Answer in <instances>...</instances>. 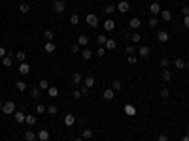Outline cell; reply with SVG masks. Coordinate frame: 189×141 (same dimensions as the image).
<instances>
[{"mask_svg":"<svg viewBox=\"0 0 189 141\" xmlns=\"http://www.w3.org/2000/svg\"><path fill=\"white\" fill-rule=\"evenodd\" d=\"M161 98H168V96H170V90H168V88H161Z\"/></svg>","mask_w":189,"mask_h":141,"instance_id":"40","label":"cell"},{"mask_svg":"<svg viewBox=\"0 0 189 141\" xmlns=\"http://www.w3.org/2000/svg\"><path fill=\"white\" fill-rule=\"evenodd\" d=\"M150 11H151L153 15H157V13H161V6H159L157 2H151V4H150Z\"/></svg>","mask_w":189,"mask_h":141,"instance_id":"14","label":"cell"},{"mask_svg":"<svg viewBox=\"0 0 189 141\" xmlns=\"http://www.w3.org/2000/svg\"><path fill=\"white\" fill-rule=\"evenodd\" d=\"M70 25H72V26L79 25V15H78V13H72V15H70Z\"/></svg>","mask_w":189,"mask_h":141,"instance_id":"24","label":"cell"},{"mask_svg":"<svg viewBox=\"0 0 189 141\" xmlns=\"http://www.w3.org/2000/svg\"><path fill=\"white\" fill-rule=\"evenodd\" d=\"M112 88H114L115 92H119V90H121V88H123V83L119 81V79H115V81L112 83Z\"/></svg>","mask_w":189,"mask_h":141,"instance_id":"25","label":"cell"},{"mask_svg":"<svg viewBox=\"0 0 189 141\" xmlns=\"http://www.w3.org/2000/svg\"><path fill=\"white\" fill-rule=\"evenodd\" d=\"M125 51H127V55H132V53H134V45H132V43H129V45L125 47Z\"/></svg>","mask_w":189,"mask_h":141,"instance_id":"43","label":"cell"},{"mask_svg":"<svg viewBox=\"0 0 189 141\" xmlns=\"http://www.w3.org/2000/svg\"><path fill=\"white\" fill-rule=\"evenodd\" d=\"M182 141H189V135L185 134V135H183V138H182Z\"/></svg>","mask_w":189,"mask_h":141,"instance_id":"56","label":"cell"},{"mask_svg":"<svg viewBox=\"0 0 189 141\" xmlns=\"http://www.w3.org/2000/svg\"><path fill=\"white\" fill-rule=\"evenodd\" d=\"M150 53H151V49L148 45H140L138 47V55L142 56V58H148V56H150Z\"/></svg>","mask_w":189,"mask_h":141,"instance_id":"6","label":"cell"},{"mask_svg":"<svg viewBox=\"0 0 189 141\" xmlns=\"http://www.w3.org/2000/svg\"><path fill=\"white\" fill-rule=\"evenodd\" d=\"M38 139L40 141H49V132L47 130H40L38 132Z\"/></svg>","mask_w":189,"mask_h":141,"instance_id":"15","label":"cell"},{"mask_svg":"<svg viewBox=\"0 0 189 141\" xmlns=\"http://www.w3.org/2000/svg\"><path fill=\"white\" fill-rule=\"evenodd\" d=\"M30 96H32V98H34V100H38V98H40V88H38V87L30 88Z\"/></svg>","mask_w":189,"mask_h":141,"instance_id":"33","label":"cell"},{"mask_svg":"<svg viewBox=\"0 0 189 141\" xmlns=\"http://www.w3.org/2000/svg\"><path fill=\"white\" fill-rule=\"evenodd\" d=\"M115 28V23L112 21V19H108V21H104V30H108V32H112Z\"/></svg>","mask_w":189,"mask_h":141,"instance_id":"17","label":"cell"},{"mask_svg":"<svg viewBox=\"0 0 189 141\" xmlns=\"http://www.w3.org/2000/svg\"><path fill=\"white\" fill-rule=\"evenodd\" d=\"M106 42H108V38L104 34H100V36H96V43H100V45H106Z\"/></svg>","mask_w":189,"mask_h":141,"instance_id":"35","label":"cell"},{"mask_svg":"<svg viewBox=\"0 0 189 141\" xmlns=\"http://www.w3.org/2000/svg\"><path fill=\"white\" fill-rule=\"evenodd\" d=\"M53 10L57 11V13H63V11L66 10V2H64V0H55L53 2Z\"/></svg>","mask_w":189,"mask_h":141,"instance_id":"2","label":"cell"},{"mask_svg":"<svg viewBox=\"0 0 189 141\" xmlns=\"http://www.w3.org/2000/svg\"><path fill=\"white\" fill-rule=\"evenodd\" d=\"M19 74H21V75H29L30 74V66L27 62H21V64H19Z\"/></svg>","mask_w":189,"mask_h":141,"instance_id":"10","label":"cell"},{"mask_svg":"<svg viewBox=\"0 0 189 141\" xmlns=\"http://www.w3.org/2000/svg\"><path fill=\"white\" fill-rule=\"evenodd\" d=\"M2 106H4V103H2V100H0V109H2Z\"/></svg>","mask_w":189,"mask_h":141,"instance_id":"58","label":"cell"},{"mask_svg":"<svg viewBox=\"0 0 189 141\" xmlns=\"http://www.w3.org/2000/svg\"><path fill=\"white\" fill-rule=\"evenodd\" d=\"M150 26H153V28L157 26V17H151L150 19Z\"/></svg>","mask_w":189,"mask_h":141,"instance_id":"48","label":"cell"},{"mask_svg":"<svg viewBox=\"0 0 189 141\" xmlns=\"http://www.w3.org/2000/svg\"><path fill=\"white\" fill-rule=\"evenodd\" d=\"M82 58L83 60H91V58H93V51H91V49H83L82 51Z\"/></svg>","mask_w":189,"mask_h":141,"instance_id":"18","label":"cell"},{"mask_svg":"<svg viewBox=\"0 0 189 141\" xmlns=\"http://www.w3.org/2000/svg\"><path fill=\"white\" fill-rule=\"evenodd\" d=\"M72 96H74V98H82V92H79V90H74V94H72Z\"/></svg>","mask_w":189,"mask_h":141,"instance_id":"54","label":"cell"},{"mask_svg":"<svg viewBox=\"0 0 189 141\" xmlns=\"http://www.w3.org/2000/svg\"><path fill=\"white\" fill-rule=\"evenodd\" d=\"M74 141H83V138H82V135H79V138H76Z\"/></svg>","mask_w":189,"mask_h":141,"instance_id":"57","label":"cell"},{"mask_svg":"<svg viewBox=\"0 0 189 141\" xmlns=\"http://www.w3.org/2000/svg\"><path fill=\"white\" fill-rule=\"evenodd\" d=\"M157 42H161V43H167L168 42V32L167 30H159L157 32Z\"/></svg>","mask_w":189,"mask_h":141,"instance_id":"8","label":"cell"},{"mask_svg":"<svg viewBox=\"0 0 189 141\" xmlns=\"http://www.w3.org/2000/svg\"><path fill=\"white\" fill-rule=\"evenodd\" d=\"M79 92H82V96H87V94H89V88H87V87H83Z\"/></svg>","mask_w":189,"mask_h":141,"instance_id":"53","label":"cell"},{"mask_svg":"<svg viewBox=\"0 0 189 141\" xmlns=\"http://www.w3.org/2000/svg\"><path fill=\"white\" fill-rule=\"evenodd\" d=\"M187 70H189V64H187Z\"/></svg>","mask_w":189,"mask_h":141,"instance_id":"60","label":"cell"},{"mask_svg":"<svg viewBox=\"0 0 189 141\" xmlns=\"http://www.w3.org/2000/svg\"><path fill=\"white\" fill-rule=\"evenodd\" d=\"M104 47H106L108 51H114L115 47H117V42H115V40H110V38H108V42H106V45H104Z\"/></svg>","mask_w":189,"mask_h":141,"instance_id":"16","label":"cell"},{"mask_svg":"<svg viewBox=\"0 0 189 141\" xmlns=\"http://www.w3.org/2000/svg\"><path fill=\"white\" fill-rule=\"evenodd\" d=\"M44 49H46V53H55V49H57V47H55V43L53 42H46V45H44Z\"/></svg>","mask_w":189,"mask_h":141,"instance_id":"13","label":"cell"},{"mask_svg":"<svg viewBox=\"0 0 189 141\" xmlns=\"http://www.w3.org/2000/svg\"><path fill=\"white\" fill-rule=\"evenodd\" d=\"M44 38H46L47 42H51V40H53V32H51V30H46V32H44Z\"/></svg>","mask_w":189,"mask_h":141,"instance_id":"41","label":"cell"},{"mask_svg":"<svg viewBox=\"0 0 189 141\" xmlns=\"http://www.w3.org/2000/svg\"><path fill=\"white\" fill-rule=\"evenodd\" d=\"M13 58H15V55H6L4 58H0V60H2V66L4 68H10L11 64H13Z\"/></svg>","mask_w":189,"mask_h":141,"instance_id":"5","label":"cell"},{"mask_svg":"<svg viewBox=\"0 0 189 141\" xmlns=\"http://www.w3.org/2000/svg\"><path fill=\"white\" fill-rule=\"evenodd\" d=\"M85 87H87V88L95 87V77H93V75H89V77H85Z\"/></svg>","mask_w":189,"mask_h":141,"instance_id":"31","label":"cell"},{"mask_svg":"<svg viewBox=\"0 0 189 141\" xmlns=\"http://www.w3.org/2000/svg\"><path fill=\"white\" fill-rule=\"evenodd\" d=\"M157 141H168V135L167 134H161L159 138H157Z\"/></svg>","mask_w":189,"mask_h":141,"instance_id":"50","label":"cell"},{"mask_svg":"<svg viewBox=\"0 0 189 141\" xmlns=\"http://www.w3.org/2000/svg\"><path fill=\"white\" fill-rule=\"evenodd\" d=\"M182 11H183V17H185V15H189V8H187V6H183Z\"/></svg>","mask_w":189,"mask_h":141,"instance_id":"55","label":"cell"},{"mask_svg":"<svg viewBox=\"0 0 189 141\" xmlns=\"http://www.w3.org/2000/svg\"><path fill=\"white\" fill-rule=\"evenodd\" d=\"M183 26L189 28V15H185V17H183Z\"/></svg>","mask_w":189,"mask_h":141,"instance_id":"51","label":"cell"},{"mask_svg":"<svg viewBox=\"0 0 189 141\" xmlns=\"http://www.w3.org/2000/svg\"><path fill=\"white\" fill-rule=\"evenodd\" d=\"M78 43H79V45H82V47H85L87 43H89V40H87V36H79V38H78Z\"/></svg>","mask_w":189,"mask_h":141,"instance_id":"37","label":"cell"},{"mask_svg":"<svg viewBox=\"0 0 189 141\" xmlns=\"http://www.w3.org/2000/svg\"><path fill=\"white\" fill-rule=\"evenodd\" d=\"M25 122L29 124V126H34V124H36V117H34V115H27Z\"/></svg>","mask_w":189,"mask_h":141,"instance_id":"30","label":"cell"},{"mask_svg":"<svg viewBox=\"0 0 189 141\" xmlns=\"http://www.w3.org/2000/svg\"><path fill=\"white\" fill-rule=\"evenodd\" d=\"M13 119H15V122H17V124H21V122H25L27 115H25L23 111H15V113H13Z\"/></svg>","mask_w":189,"mask_h":141,"instance_id":"9","label":"cell"},{"mask_svg":"<svg viewBox=\"0 0 189 141\" xmlns=\"http://www.w3.org/2000/svg\"><path fill=\"white\" fill-rule=\"evenodd\" d=\"M102 96H104V100H108V102H112V100H114V96H115V90L114 88H106V90L102 92Z\"/></svg>","mask_w":189,"mask_h":141,"instance_id":"7","label":"cell"},{"mask_svg":"<svg viewBox=\"0 0 189 141\" xmlns=\"http://www.w3.org/2000/svg\"><path fill=\"white\" fill-rule=\"evenodd\" d=\"M25 58H27L25 51H17V53H15V60H19V62H25Z\"/></svg>","mask_w":189,"mask_h":141,"instance_id":"26","label":"cell"},{"mask_svg":"<svg viewBox=\"0 0 189 141\" xmlns=\"http://www.w3.org/2000/svg\"><path fill=\"white\" fill-rule=\"evenodd\" d=\"M79 47H82L79 43H74V45L70 47V49H72V53H79Z\"/></svg>","mask_w":189,"mask_h":141,"instance_id":"44","label":"cell"},{"mask_svg":"<svg viewBox=\"0 0 189 141\" xmlns=\"http://www.w3.org/2000/svg\"><path fill=\"white\" fill-rule=\"evenodd\" d=\"M15 87L19 88V92H25V90H27V83H25V81H17V85H15Z\"/></svg>","mask_w":189,"mask_h":141,"instance_id":"38","label":"cell"},{"mask_svg":"<svg viewBox=\"0 0 189 141\" xmlns=\"http://www.w3.org/2000/svg\"><path fill=\"white\" fill-rule=\"evenodd\" d=\"M187 135H189V126H187Z\"/></svg>","mask_w":189,"mask_h":141,"instance_id":"59","label":"cell"},{"mask_svg":"<svg viewBox=\"0 0 189 141\" xmlns=\"http://www.w3.org/2000/svg\"><path fill=\"white\" fill-rule=\"evenodd\" d=\"M38 88H40V90H47V88H49L47 79H42V81H40V85H38Z\"/></svg>","mask_w":189,"mask_h":141,"instance_id":"32","label":"cell"},{"mask_svg":"<svg viewBox=\"0 0 189 141\" xmlns=\"http://www.w3.org/2000/svg\"><path fill=\"white\" fill-rule=\"evenodd\" d=\"M163 79H164V81H170V79H172V72L170 70H167V68H164V70H163Z\"/></svg>","mask_w":189,"mask_h":141,"instance_id":"29","label":"cell"},{"mask_svg":"<svg viewBox=\"0 0 189 141\" xmlns=\"http://www.w3.org/2000/svg\"><path fill=\"white\" fill-rule=\"evenodd\" d=\"M131 42H134V43H140V34H138V32H134V34L131 36Z\"/></svg>","mask_w":189,"mask_h":141,"instance_id":"42","label":"cell"},{"mask_svg":"<svg viewBox=\"0 0 189 141\" xmlns=\"http://www.w3.org/2000/svg\"><path fill=\"white\" fill-rule=\"evenodd\" d=\"M47 113H49V115H57V111H59V107L57 106H55V103H51V106L49 107H47V109H46Z\"/></svg>","mask_w":189,"mask_h":141,"instance_id":"34","label":"cell"},{"mask_svg":"<svg viewBox=\"0 0 189 141\" xmlns=\"http://www.w3.org/2000/svg\"><path fill=\"white\" fill-rule=\"evenodd\" d=\"M74 122H76V117L72 115V113H66V115H64V124H66V126H74Z\"/></svg>","mask_w":189,"mask_h":141,"instance_id":"12","label":"cell"},{"mask_svg":"<svg viewBox=\"0 0 189 141\" xmlns=\"http://www.w3.org/2000/svg\"><path fill=\"white\" fill-rule=\"evenodd\" d=\"M127 60H129V64H136V62H138V58H136V56H132V55L129 56Z\"/></svg>","mask_w":189,"mask_h":141,"instance_id":"47","label":"cell"},{"mask_svg":"<svg viewBox=\"0 0 189 141\" xmlns=\"http://www.w3.org/2000/svg\"><path fill=\"white\" fill-rule=\"evenodd\" d=\"M174 66L178 68V70H183V68H185V60H183V58H176L174 60Z\"/></svg>","mask_w":189,"mask_h":141,"instance_id":"21","label":"cell"},{"mask_svg":"<svg viewBox=\"0 0 189 141\" xmlns=\"http://www.w3.org/2000/svg\"><path fill=\"white\" fill-rule=\"evenodd\" d=\"M36 138H38V135H36V132H32V130H27L25 132V139L27 141H34Z\"/></svg>","mask_w":189,"mask_h":141,"instance_id":"19","label":"cell"},{"mask_svg":"<svg viewBox=\"0 0 189 141\" xmlns=\"http://www.w3.org/2000/svg\"><path fill=\"white\" fill-rule=\"evenodd\" d=\"M82 79H83V75L79 74V72H76L74 75H72V83L74 85H78V83H82Z\"/></svg>","mask_w":189,"mask_h":141,"instance_id":"23","label":"cell"},{"mask_svg":"<svg viewBox=\"0 0 189 141\" xmlns=\"http://www.w3.org/2000/svg\"><path fill=\"white\" fill-rule=\"evenodd\" d=\"M47 92H49L51 98H57V96H59V88L57 87H49V88H47Z\"/></svg>","mask_w":189,"mask_h":141,"instance_id":"28","label":"cell"},{"mask_svg":"<svg viewBox=\"0 0 189 141\" xmlns=\"http://www.w3.org/2000/svg\"><path fill=\"white\" fill-rule=\"evenodd\" d=\"M85 21H87V25H89V26H98V19H96V15L95 13H89V15H87V17H85Z\"/></svg>","mask_w":189,"mask_h":141,"instance_id":"4","label":"cell"},{"mask_svg":"<svg viewBox=\"0 0 189 141\" xmlns=\"http://www.w3.org/2000/svg\"><path fill=\"white\" fill-rule=\"evenodd\" d=\"M140 25H142V21H140V17H132L131 19V23H129V26L132 28V30H138Z\"/></svg>","mask_w":189,"mask_h":141,"instance_id":"11","label":"cell"},{"mask_svg":"<svg viewBox=\"0 0 189 141\" xmlns=\"http://www.w3.org/2000/svg\"><path fill=\"white\" fill-rule=\"evenodd\" d=\"M29 10H30L29 4H21V6H19V11H21V13H29Z\"/></svg>","mask_w":189,"mask_h":141,"instance_id":"39","label":"cell"},{"mask_svg":"<svg viewBox=\"0 0 189 141\" xmlns=\"http://www.w3.org/2000/svg\"><path fill=\"white\" fill-rule=\"evenodd\" d=\"M2 111H4V115H13L15 113V102H6L2 106Z\"/></svg>","mask_w":189,"mask_h":141,"instance_id":"1","label":"cell"},{"mask_svg":"<svg viewBox=\"0 0 189 141\" xmlns=\"http://www.w3.org/2000/svg\"><path fill=\"white\" fill-rule=\"evenodd\" d=\"M161 66H163V68L168 66V58H167V56H163V58H161Z\"/></svg>","mask_w":189,"mask_h":141,"instance_id":"46","label":"cell"},{"mask_svg":"<svg viewBox=\"0 0 189 141\" xmlns=\"http://www.w3.org/2000/svg\"><path fill=\"white\" fill-rule=\"evenodd\" d=\"M115 10H117V8H115V6H114V4H108V6H106V8H104V11H106V13H108V15H112V13H114V11H115Z\"/></svg>","mask_w":189,"mask_h":141,"instance_id":"36","label":"cell"},{"mask_svg":"<svg viewBox=\"0 0 189 141\" xmlns=\"http://www.w3.org/2000/svg\"><path fill=\"white\" fill-rule=\"evenodd\" d=\"M115 8H117V11H121V13H127V11L131 10V4H129L127 0H121V2H119Z\"/></svg>","mask_w":189,"mask_h":141,"instance_id":"3","label":"cell"},{"mask_svg":"<svg viewBox=\"0 0 189 141\" xmlns=\"http://www.w3.org/2000/svg\"><path fill=\"white\" fill-rule=\"evenodd\" d=\"M82 138H83V139H91V138H93V130H89V128H85V130L82 132Z\"/></svg>","mask_w":189,"mask_h":141,"instance_id":"27","label":"cell"},{"mask_svg":"<svg viewBox=\"0 0 189 141\" xmlns=\"http://www.w3.org/2000/svg\"><path fill=\"white\" fill-rule=\"evenodd\" d=\"M161 17H163V21H170V17H172L170 10H161Z\"/></svg>","mask_w":189,"mask_h":141,"instance_id":"20","label":"cell"},{"mask_svg":"<svg viewBox=\"0 0 189 141\" xmlns=\"http://www.w3.org/2000/svg\"><path fill=\"white\" fill-rule=\"evenodd\" d=\"M6 55H8V51L4 49V47H0V58H4V56H6Z\"/></svg>","mask_w":189,"mask_h":141,"instance_id":"52","label":"cell"},{"mask_svg":"<svg viewBox=\"0 0 189 141\" xmlns=\"http://www.w3.org/2000/svg\"><path fill=\"white\" fill-rule=\"evenodd\" d=\"M106 55V47H100L98 51H96V56H104Z\"/></svg>","mask_w":189,"mask_h":141,"instance_id":"45","label":"cell"},{"mask_svg":"<svg viewBox=\"0 0 189 141\" xmlns=\"http://www.w3.org/2000/svg\"><path fill=\"white\" fill-rule=\"evenodd\" d=\"M36 111H38V113H46V106H42V103H38V107H36Z\"/></svg>","mask_w":189,"mask_h":141,"instance_id":"49","label":"cell"},{"mask_svg":"<svg viewBox=\"0 0 189 141\" xmlns=\"http://www.w3.org/2000/svg\"><path fill=\"white\" fill-rule=\"evenodd\" d=\"M125 113H127V115H136V107L134 106H131V103H127V106H125Z\"/></svg>","mask_w":189,"mask_h":141,"instance_id":"22","label":"cell"}]
</instances>
